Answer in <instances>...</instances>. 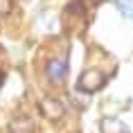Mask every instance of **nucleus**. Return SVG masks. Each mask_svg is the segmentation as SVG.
Returning <instances> with one entry per match:
<instances>
[{
    "instance_id": "2",
    "label": "nucleus",
    "mask_w": 133,
    "mask_h": 133,
    "mask_svg": "<svg viewBox=\"0 0 133 133\" xmlns=\"http://www.w3.org/2000/svg\"><path fill=\"white\" fill-rule=\"evenodd\" d=\"M38 111H41V115L48 117L50 122H59V119H63V115H65V106L61 104V99L52 97V95H43V97L38 99Z\"/></svg>"
},
{
    "instance_id": "8",
    "label": "nucleus",
    "mask_w": 133,
    "mask_h": 133,
    "mask_svg": "<svg viewBox=\"0 0 133 133\" xmlns=\"http://www.w3.org/2000/svg\"><path fill=\"white\" fill-rule=\"evenodd\" d=\"M2 81H5V70L0 68V88H2Z\"/></svg>"
},
{
    "instance_id": "6",
    "label": "nucleus",
    "mask_w": 133,
    "mask_h": 133,
    "mask_svg": "<svg viewBox=\"0 0 133 133\" xmlns=\"http://www.w3.org/2000/svg\"><path fill=\"white\" fill-rule=\"evenodd\" d=\"M115 5H117L119 14L124 16V18L133 21V0H115Z\"/></svg>"
},
{
    "instance_id": "7",
    "label": "nucleus",
    "mask_w": 133,
    "mask_h": 133,
    "mask_svg": "<svg viewBox=\"0 0 133 133\" xmlns=\"http://www.w3.org/2000/svg\"><path fill=\"white\" fill-rule=\"evenodd\" d=\"M14 11V0H0V18H7Z\"/></svg>"
},
{
    "instance_id": "5",
    "label": "nucleus",
    "mask_w": 133,
    "mask_h": 133,
    "mask_svg": "<svg viewBox=\"0 0 133 133\" xmlns=\"http://www.w3.org/2000/svg\"><path fill=\"white\" fill-rule=\"evenodd\" d=\"M102 133H131L129 126L117 117H104L102 119Z\"/></svg>"
},
{
    "instance_id": "3",
    "label": "nucleus",
    "mask_w": 133,
    "mask_h": 133,
    "mask_svg": "<svg viewBox=\"0 0 133 133\" xmlns=\"http://www.w3.org/2000/svg\"><path fill=\"white\" fill-rule=\"evenodd\" d=\"M45 75H48V79L52 84H63L68 79V61L65 59H52V61H48Z\"/></svg>"
},
{
    "instance_id": "1",
    "label": "nucleus",
    "mask_w": 133,
    "mask_h": 133,
    "mask_svg": "<svg viewBox=\"0 0 133 133\" xmlns=\"http://www.w3.org/2000/svg\"><path fill=\"white\" fill-rule=\"evenodd\" d=\"M104 86H106V72H102L99 68H88L77 79V90L86 92V95L99 92Z\"/></svg>"
},
{
    "instance_id": "4",
    "label": "nucleus",
    "mask_w": 133,
    "mask_h": 133,
    "mask_svg": "<svg viewBox=\"0 0 133 133\" xmlns=\"http://www.w3.org/2000/svg\"><path fill=\"white\" fill-rule=\"evenodd\" d=\"M9 133H36V122L27 115H16L9 122Z\"/></svg>"
}]
</instances>
